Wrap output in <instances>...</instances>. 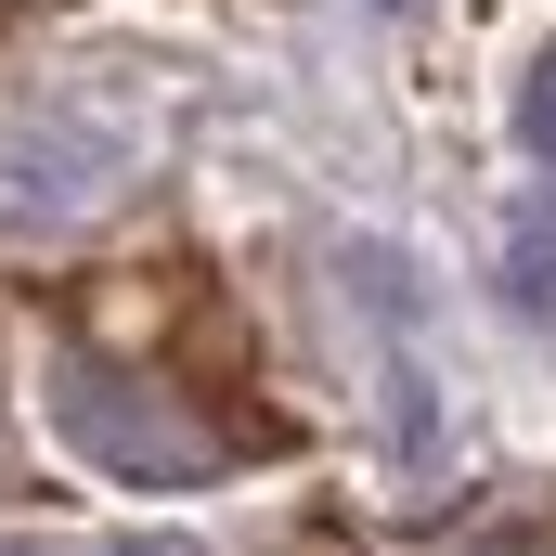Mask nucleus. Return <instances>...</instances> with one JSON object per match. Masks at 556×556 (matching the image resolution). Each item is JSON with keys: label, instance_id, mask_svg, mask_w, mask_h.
Listing matches in <instances>:
<instances>
[{"label": "nucleus", "instance_id": "1", "mask_svg": "<svg viewBox=\"0 0 556 556\" xmlns=\"http://www.w3.org/2000/svg\"><path fill=\"white\" fill-rule=\"evenodd\" d=\"M52 427H65L78 466L142 479V492H181V479H220V466H233L220 427L194 415L181 389H155V376H130V363H91V350L52 363Z\"/></svg>", "mask_w": 556, "mask_h": 556}, {"label": "nucleus", "instance_id": "2", "mask_svg": "<svg viewBox=\"0 0 556 556\" xmlns=\"http://www.w3.org/2000/svg\"><path fill=\"white\" fill-rule=\"evenodd\" d=\"M505 298H518L531 324H556V194L505 220Z\"/></svg>", "mask_w": 556, "mask_h": 556}, {"label": "nucleus", "instance_id": "3", "mask_svg": "<svg viewBox=\"0 0 556 556\" xmlns=\"http://www.w3.org/2000/svg\"><path fill=\"white\" fill-rule=\"evenodd\" d=\"M518 155L556 181V39L531 52V78H518Z\"/></svg>", "mask_w": 556, "mask_h": 556}, {"label": "nucleus", "instance_id": "4", "mask_svg": "<svg viewBox=\"0 0 556 556\" xmlns=\"http://www.w3.org/2000/svg\"><path fill=\"white\" fill-rule=\"evenodd\" d=\"M117 556H181V544H117Z\"/></svg>", "mask_w": 556, "mask_h": 556}, {"label": "nucleus", "instance_id": "5", "mask_svg": "<svg viewBox=\"0 0 556 556\" xmlns=\"http://www.w3.org/2000/svg\"><path fill=\"white\" fill-rule=\"evenodd\" d=\"M0 556H39V544H0Z\"/></svg>", "mask_w": 556, "mask_h": 556}]
</instances>
